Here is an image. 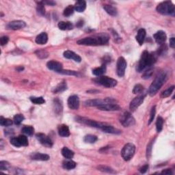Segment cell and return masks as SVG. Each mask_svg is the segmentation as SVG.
Instances as JSON below:
<instances>
[{
  "instance_id": "54",
  "label": "cell",
  "mask_w": 175,
  "mask_h": 175,
  "mask_svg": "<svg viewBox=\"0 0 175 175\" xmlns=\"http://www.w3.org/2000/svg\"><path fill=\"white\" fill-rule=\"evenodd\" d=\"M44 4H47V5H49V6H54L55 4H56V2L53 1H42Z\"/></svg>"
},
{
  "instance_id": "8",
  "label": "cell",
  "mask_w": 175,
  "mask_h": 175,
  "mask_svg": "<svg viewBox=\"0 0 175 175\" xmlns=\"http://www.w3.org/2000/svg\"><path fill=\"white\" fill-rule=\"evenodd\" d=\"M75 120L77 122H79V123L85 124L86 125L92 127H95V128H99L101 129L104 126V123H99V122H97L94 121V120H91L87 118H84V117H81V116H77L75 118Z\"/></svg>"
},
{
  "instance_id": "7",
  "label": "cell",
  "mask_w": 175,
  "mask_h": 175,
  "mask_svg": "<svg viewBox=\"0 0 175 175\" xmlns=\"http://www.w3.org/2000/svg\"><path fill=\"white\" fill-rule=\"evenodd\" d=\"M97 84L106 88H113L117 84V81L114 79L108 77L107 76H100L94 80Z\"/></svg>"
},
{
  "instance_id": "27",
  "label": "cell",
  "mask_w": 175,
  "mask_h": 175,
  "mask_svg": "<svg viewBox=\"0 0 175 175\" xmlns=\"http://www.w3.org/2000/svg\"><path fill=\"white\" fill-rule=\"evenodd\" d=\"M106 71V66L105 64H103L101 67H98V68H95L92 70V74L95 76L100 77L102 76Z\"/></svg>"
},
{
  "instance_id": "4",
  "label": "cell",
  "mask_w": 175,
  "mask_h": 175,
  "mask_svg": "<svg viewBox=\"0 0 175 175\" xmlns=\"http://www.w3.org/2000/svg\"><path fill=\"white\" fill-rule=\"evenodd\" d=\"M158 13L164 15L174 16L175 8L174 4L171 1H163L157 5L156 8Z\"/></svg>"
},
{
  "instance_id": "10",
  "label": "cell",
  "mask_w": 175,
  "mask_h": 175,
  "mask_svg": "<svg viewBox=\"0 0 175 175\" xmlns=\"http://www.w3.org/2000/svg\"><path fill=\"white\" fill-rule=\"evenodd\" d=\"M127 68V61L123 57H120L117 61L116 73L119 77H123Z\"/></svg>"
},
{
  "instance_id": "40",
  "label": "cell",
  "mask_w": 175,
  "mask_h": 175,
  "mask_svg": "<svg viewBox=\"0 0 175 175\" xmlns=\"http://www.w3.org/2000/svg\"><path fill=\"white\" fill-rule=\"evenodd\" d=\"M24 119H25V118H24V116L22 114H16L14 116L13 122L14 123V124L19 125V124H20L21 123H22Z\"/></svg>"
},
{
  "instance_id": "30",
  "label": "cell",
  "mask_w": 175,
  "mask_h": 175,
  "mask_svg": "<svg viewBox=\"0 0 175 175\" xmlns=\"http://www.w3.org/2000/svg\"><path fill=\"white\" fill-rule=\"evenodd\" d=\"M66 89H67L66 83L63 81V82H61V83H60L59 84H57L56 87L54 88L53 92H54V93H59V92H64V91L66 90Z\"/></svg>"
},
{
  "instance_id": "33",
  "label": "cell",
  "mask_w": 175,
  "mask_h": 175,
  "mask_svg": "<svg viewBox=\"0 0 175 175\" xmlns=\"http://www.w3.org/2000/svg\"><path fill=\"white\" fill-rule=\"evenodd\" d=\"M83 141L86 143L93 144L97 141V137L94 135H87L83 138Z\"/></svg>"
},
{
  "instance_id": "28",
  "label": "cell",
  "mask_w": 175,
  "mask_h": 175,
  "mask_svg": "<svg viewBox=\"0 0 175 175\" xmlns=\"http://www.w3.org/2000/svg\"><path fill=\"white\" fill-rule=\"evenodd\" d=\"M62 155L67 159H71L74 156V152L67 147H64L62 149Z\"/></svg>"
},
{
  "instance_id": "45",
  "label": "cell",
  "mask_w": 175,
  "mask_h": 175,
  "mask_svg": "<svg viewBox=\"0 0 175 175\" xmlns=\"http://www.w3.org/2000/svg\"><path fill=\"white\" fill-rule=\"evenodd\" d=\"M155 113H156V106H153L151 109V111H150V118H149V121H148V124H151L152 122L153 121L155 118Z\"/></svg>"
},
{
  "instance_id": "13",
  "label": "cell",
  "mask_w": 175,
  "mask_h": 175,
  "mask_svg": "<svg viewBox=\"0 0 175 175\" xmlns=\"http://www.w3.org/2000/svg\"><path fill=\"white\" fill-rule=\"evenodd\" d=\"M68 106L70 109L75 110L80 107V99L77 95H72L68 99Z\"/></svg>"
},
{
  "instance_id": "21",
  "label": "cell",
  "mask_w": 175,
  "mask_h": 175,
  "mask_svg": "<svg viewBox=\"0 0 175 175\" xmlns=\"http://www.w3.org/2000/svg\"><path fill=\"white\" fill-rule=\"evenodd\" d=\"M101 130L104 132L107 133H112V134H119L121 133V131L118 130L116 128L113 127L111 125H108V124H105L104 126L101 128Z\"/></svg>"
},
{
  "instance_id": "17",
  "label": "cell",
  "mask_w": 175,
  "mask_h": 175,
  "mask_svg": "<svg viewBox=\"0 0 175 175\" xmlns=\"http://www.w3.org/2000/svg\"><path fill=\"white\" fill-rule=\"evenodd\" d=\"M64 57H66L67 59H72L74 61L77 62H80L81 61V57L79 56V55L76 54L73 51H70V50H67V51L64 52Z\"/></svg>"
},
{
  "instance_id": "34",
  "label": "cell",
  "mask_w": 175,
  "mask_h": 175,
  "mask_svg": "<svg viewBox=\"0 0 175 175\" xmlns=\"http://www.w3.org/2000/svg\"><path fill=\"white\" fill-rule=\"evenodd\" d=\"M54 109L55 112H56L57 114H61V112L62 111V105L61 104V102L58 99H55L54 100Z\"/></svg>"
},
{
  "instance_id": "37",
  "label": "cell",
  "mask_w": 175,
  "mask_h": 175,
  "mask_svg": "<svg viewBox=\"0 0 175 175\" xmlns=\"http://www.w3.org/2000/svg\"><path fill=\"white\" fill-rule=\"evenodd\" d=\"M36 10L38 13L40 14V15H44L45 14V4L42 1H39L38 3Z\"/></svg>"
},
{
  "instance_id": "11",
  "label": "cell",
  "mask_w": 175,
  "mask_h": 175,
  "mask_svg": "<svg viewBox=\"0 0 175 175\" xmlns=\"http://www.w3.org/2000/svg\"><path fill=\"white\" fill-rule=\"evenodd\" d=\"M146 95H140L136 97V98L131 101L130 103V105H129V109H130L131 111L134 112L136 109L138 108V107L142 104L144 102V100L145 99Z\"/></svg>"
},
{
  "instance_id": "36",
  "label": "cell",
  "mask_w": 175,
  "mask_h": 175,
  "mask_svg": "<svg viewBox=\"0 0 175 175\" xmlns=\"http://www.w3.org/2000/svg\"><path fill=\"white\" fill-rule=\"evenodd\" d=\"M0 124L3 127H8L13 124V121L9 118H5L3 116L0 118Z\"/></svg>"
},
{
  "instance_id": "52",
  "label": "cell",
  "mask_w": 175,
  "mask_h": 175,
  "mask_svg": "<svg viewBox=\"0 0 175 175\" xmlns=\"http://www.w3.org/2000/svg\"><path fill=\"white\" fill-rule=\"evenodd\" d=\"M170 46L173 49L175 47V38L174 37L171 38L170 39Z\"/></svg>"
},
{
  "instance_id": "19",
  "label": "cell",
  "mask_w": 175,
  "mask_h": 175,
  "mask_svg": "<svg viewBox=\"0 0 175 175\" xmlns=\"http://www.w3.org/2000/svg\"><path fill=\"white\" fill-rule=\"evenodd\" d=\"M58 134L61 137L67 138L70 136V130L66 124H61L58 127Z\"/></svg>"
},
{
  "instance_id": "48",
  "label": "cell",
  "mask_w": 175,
  "mask_h": 175,
  "mask_svg": "<svg viewBox=\"0 0 175 175\" xmlns=\"http://www.w3.org/2000/svg\"><path fill=\"white\" fill-rule=\"evenodd\" d=\"M10 165L8 162L1 161L0 162V170L1 171H8Z\"/></svg>"
},
{
  "instance_id": "46",
  "label": "cell",
  "mask_w": 175,
  "mask_h": 175,
  "mask_svg": "<svg viewBox=\"0 0 175 175\" xmlns=\"http://www.w3.org/2000/svg\"><path fill=\"white\" fill-rule=\"evenodd\" d=\"M98 169H99L100 171H102L104 172H108V173H114V172L112 168H110L107 167V166H99V167H98Z\"/></svg>"
},
{
  "instance_id": "16",
  "label": "cell",
  "mask_w": 175,
  "mask_h": 175,
  "mask_svg": "<svg viewBox=\"0 0 175 175\" xmlns=\"http://www.w3.org/2000/svg\"><path fill=\"white\" fill-rule=\"evenodd\" d=\"M47 67L49 70L54 71L57 72V73H59L60 71L62 70V64L60 62L51 60L48 62L47 63Z\"/></svg>"
},
{
  "instance_id": "9",
  "label": "cell",
  "mask_w": 175,
  "mask_h": 175,
  "mask_svg": "<svg viewBox=\"0 0 175 175\" xmlns=\"http://www.w3.org/2000/svg\"><path fill=\"white\" fill-rule=\"evenodd\" d=\"M120 122H121V123L123 124V126L125 127L133 126L136 123L135 118H134L132 115L128 112H124V113L121 115V118H120Z\"/></svg>"
},
{
  "instance_id": "18",
  "label": "cell",
  "mask_w": 175,
  "mask_h": 175,
  "mask_svg": "<svg viewBox=\"0 0 175 175\" xmlns=\"http://www.w3.org/2000/svg\"><path fill=\"white\" fill-rule=\"evenodd\" d=\"M31 158L33 160H36V161H47L49 159V155L47 154H43L40 153H34L31 155Z\"/></svg>"
},
{
  "instance_id": "20",
  "label": "cell",
  "mask_w": 175,
  "mask_h": 175,
  "mask_svg": "<svg viewBox=\"0 0 175 175\" xmlns=\"http://www.w3.org/2000/svg\"><path fill=\"white\" fill-rule=\"evenodd\" d=\"M146 34H147V32H146V30L144 29H140L138 30L137 36H136V39L137 40L138 42L139 43L140 45H142L144 41Z\"/></svg>"
},
{
  "instance_id": "31",
  "label": "cell",
  "mask_w": 175,
  "mask_h": 175,
  "mask_svg": "<svg viewBox=\"0 0 175 175\" xmlns=\"http://www.w3.org/2000/svg\"><path fill=\"white\" fill-rule=\"evenodd\" d=\"M164 126V119L162 116H158L156 121V129L158 133L161 132Z\"/></svg>"
},
{
  "instance_id": "12",
  "label": "cell",
  "mask_w": 175,
  "mask_h": 175,
  "mask_svg": "<svg viewBox=\"0 0 175 175\" xmlns=\"http://www.w3.org/2000/svg\"><path fill=\"white\" fill-rule=\"evenodd\" d=\"M37 140L43 146L47 147H51L53 146V142L49 136H47L44 133H38L36 136Z\"/></svg>"
},
{
  "instance_id": "44",
  "label": "cell",
  "mask_w": 175,
  "mask_h": 175,
  "mask_svg": "<svg viewBox=\"0 0 175 175\" xmlns=\"http://www.w3.org/2000/svg\"><path fill=\"white\" fill-rule=\"evenodd\" d=\"M144 90V87L141 84H137L134 86L133 89V94H140Z\"/></svg>"
},
{
  "instance_id": "29",
  "label": "cell",
  "mask_w": 175,
  "mask_h": 175,
  "mask_svg": "<svg viewBox=\"0 0 175 175\" xmlns=\"http://www.w3.org/2000/svg\"><path fill=\"white\" fill-rule=\"evenodd\" d=\"M77 164L75 162L72 161V160H65L62 163V167L63 168L66 170H72L74 169L76 167Z\"/></svg>"
},
{
  "instance_id": "26",
  "label": "cell",
  "mask_w": 175,
  "mask_h": 175,
  "mask_svg": "<svg viewBox=\"0 0 175 175\" xmlns=\"http://www.w3.org/2000/svg\"><path fill=\"white\" fill-rule=\"evenodd\" d=\"M105 102L104 100L101 99H94V100H88L85 102V105L87 106L90 107H99V105H102Z\"/></svg>"
},
{
  "instance_id": "41",
  "label": "cell",
  "mask_w": 175,
  "mask_h": 175,
  "mask_svg": "<svg viewBox=\"0 0 175 175\" xmlns=\"http://www.w3.org/2000/svg\"><path fill=\"white\" fill-rule=\"evenodd\" d=\"M18 138L21 146H23V147H27V146L28 145V140L25 136L20 135L18 137Z\"/></svg>"
},
{
  "instance_id": "15",
  "label": "cell",
  "mask_w": 175,
  "mask_h": 175,
  "mask_svg": "<svg viewBox=\"0 0 175 175\" xmlns=\"http://www.w3.org/2000/svg\"><path fill=\"white\" fill-rule=\"evenodd\" d=\"M153 37H154L155 42L159 45L164 44L167 38L166 33L164 31H158L153 35Z\"/></svg>"
},
{
  "instance_id": "50",
  "label": "cell",
  "mask_w": 175,
  "mask_h": 175,
  "mask_svg": "<svg viewBox=\"0 0 175 175\" xmlns=\"http://www.w3.org/2000/svg\"><path fill=\"white\" fill-rule=\"evenodd\" d=\"M37 56L38 57H41V58H45L48 56V54L45 51H38L37 52Z\"/></svg>"
},
{
  "instance_id": "2",
  "label": "cell",
  "mask_w": 175,
  "mask_h": 175,
  "mask_svg": "<svg viewBox=\"0 0 175 175\" xmlns=\"http://www.w3.org/2000/svg\"><path fill=\"white\" fill-rule=\"evenodd\" d=\"M109 41V37L107 36H97L94 37H88L79 40L77 43L80 45L86 46H99L107 44Z\"/></svg>"
},
{
  "instance_id": "3",
  "label": "cell",
  "mask_w": 175,
  "mask_h": 175,
  "mask_svg": "<svg viewBox=\"0 0 175 175\" xmlns=\"http://www.w3.org/2000/svg\"><path fill=\"white\" fill-rule=\"evenodd\" d=\"M167 80V74L165 72H162L159 75L156 77L155 80L150 86L149 89H148V94L150 96L155 95L157 93L158 91L160 90V88L162 87V86L164 84Z\"/></svg>"
},
{
  "instance_id": "47",
  "label": "cell",
  "mask_w": 175,
  "mask_h": 175,
  "mask_svg": "<svg viewBox=\"0 0 175 175\" xmlns=\"http://www.w3.org/2000/svg\"><path fill=\"white\" fill-rule=\"evenodd\" d=\"M10 144H12L13 146L16 147H22L21 144L20 142H19L18 138H12L10 140Z\"/></svg>"
},
{
  "instance_id": "5",
  "label": "cell",
  "mask_w": 175,
  "mask_h": 175,
  "mask_svg": "<svg viewBox=\"0 0 175 175\" xmlns=\"http://www.w3.org/2000/svg\"><path fill=\"white\" fill-rule=\"evenodd\" d=\"M105 102L102 105L97 107L101 110L104 111H117L121 109L118 104H115V100L111 98H106L104 99Z\"/></svg>"
},
{
  "instance_id": "35",
  "label": "cell",
  "mask_w": 175,
  "mask_h": 175,
  "mask_svg": "<svg viewBox=\"0 0 175 175\" xmlns=\"http://www.w3.org/2000/svg\"><path fill=\"white\" fill-rule=\"evenodd\" d=\"M22 132L28 136H32L34 133V129L32 126H25L22 129Z\"/></svg>"
},
{
  "instance_id": "22",
  "label": "cell",
  "mask_w": 175,
  "mask_h": 175,
  "mask_svg": "<svg viewBox=\"0 0 175 175\" xmlns=\"http://www.w3.org/2000/svg\"><path fill=\"white\" fill-rule=\"evenodd\" d=\"M48 40V36L47 33L42 32L39 35H38L36 38V42L38 45H45L46 44Z\"/></svg>"
},
{
  "instance_id": "14",
  "label": "cell",
  "mask_w": 175,
  "mask_h": 175,
  "mask_svg": "<svg viewBox=\"0 0 175 175\" xmlns=\"http://www.w3.org/2000/svg\"><path fill=\"white\" fill-rule=\"evenodd\" d=\"M25 26H26L25 23L24 22V21L20 20L13 21L8 24V28L13 30H20V29L25 28Z\"/></svg>"
},
{
  "instance_id": "24",
  "label": "cell",
  "mask_w": 175,
  "mask_h": 175,
  "mask_svg": "<svg viewBox=\"0 0 175 175\" xmlns=\"http://www.w3.org/2000/svg\"><path fill=\"white\" fill-rule=\"evenodd\" d=\"M74 8H75V10L78 12V13H82L85 10L86 8V2L83 0L77 1L74 6Z\"/></svg>"
},
{
  "instance_id": "32",
  "label": "cell",
  "mask_w": 175,
  "mask_h": 175,
  "mask_svg": "<svg viewBox=\"0 0 175 175\" xmlns=\"http://www.w3.org/2000/svg\"><path fill=\"white\" fill-rule=\"evenodd\" d=\"M74 10H75V8H74V6L73 5H69L66 7V8L64 9V10L63 12V14L64 16H71V14H73L74 13Z\"/></svg>"
},
{
  "instance_id": "23",
  "label": "cell",
  "mask_w": 175,
  "mask_h": 175,
  "mask_svg": "<svg viewBox=\"0 0 175 175\" xmlns=\"http://www.w3.org/2000/svg\"><path fill=\"white\" fill-rule=\"evenodd\" d=\"M58 28L61 30H71L73 28V25L69 21H60L57 24Z\"/></svg>"
},
{
  "instance_id": "43",
  "label": "cell",
  "mask_w": 175,
  "mask_h": 175,
  "mask_svg": "<svg viewBox=\"0 0 175 175\" xmlns=\"http://www.w3.org/2000/svg\"><path fill=\"white\" fill-rule=\"evenodd\" d=\"M59 73L63 74V75H74V76H77L78 73L76 71H70V70H61L59 72Z\"/></svg>"
},
{
  "instance_id": "39",
  "label": "cell",
  "mask_w": 175,
  "mask_h": 175,
  "mask_svg": "<svg viewBox=\"0 0 175 175\" xmlns=\"http://www.w3.org/2000/svg\"><path fill=\"white\" fill-rule=\"evenodd\" d=\"M174 86H171V87L168 88L166 90H164V92H162V97L166 98V97H170V95L172 94V92L174 91Z\"/></svg>"
},
{
  "instance_id": "55",
  "label": "cell",
  "mask_w": 175,
  "mask_h": 175,
  "mask_svg": "<svg viewBox=\"0 0 175 175\" xmlns=\"http://www.w3.org/2000/svg\"><path fill=\"white\" fill-rule=\"evenodd\" d=\"M24 69L23 67L21 66V67H18V68H16V70H17L18 71H22Z\"/></svg>"
},
{
  "instance_id": "49",
  "label": "cell",
  "mask_w": 175,
  "mask_h": 175,
  "mask_svg": "<svg viewBox=\"0 0 175 175\" xmlns=\"http://www.w3.org/2000/svg\"><path fill=\"white\" fill-rule=\"evenodd\" d=\"M8 41H9V38L8 36H2L1 38H0V43H1V46H4V45H6L7 43L8 42Z\"/></svg>"
},
{
  "instance_id": "25",
  "label": "cell",
  "mask_w": 175,
  "mask_h": 175,
  "mask_svg": "<svg viewBox=\"0 0 175 175\" xmlns=\"http://www.w3.org/2000/svg\"><path fill=\"white\" fill-rule=\"evenodd\" d=\"M104 8L105 10V12L107 14H109V15L111 16H116L117 14H118V11H117V9L115 8L114 6H112V5H108L105 4L104 6Z\"/></svg>"
},
{
  "instance_id": "6",
  "label": "cell",
  "mask_w": 175,
  "mask_h": 175,
  "mask_svg": "<svg viewBox=\"0 0 175 175\" xmlns=\"http://www.w3.org/2000/svg\"><path fill=\"white\" fill-rule=\"evenodd\" d=\"M136 152V147L133 144L128 143L124 146L121 151L122 157L124 161H129L133 157Z\"/></svg>"
},
{
  "instance_id": "38",
  "label": "cell",
  "mask_w": 175,
  "mask_h": 175,
  "mask_svg": "<svg viewBox=\"0 0 175 175\" xmlns=\"http://www.w3.org/2000/svg\"><path fill=\"white\" fill-rule=\"evenodd\" d=\"M30 101H32L33 104H36V105H41L45 104V101L43 99L42 97H30Z\"/></svg>"
},
{
  "instance_id": "53",
  "label": "cell",
  "mask_w": 175,
  "mask_h": 175,
  "mask_svg": "<svg viewBox=\"0 0 175 175\" xmlns=\"http://www.w3.org/2000/svg\"><path fill=\"white\" fill-rule=\"evenodd\" d=\"M162 174H172V172L171 169H166L162 171Z\"/></svg>"
},
{
  "instance_id": "1",
  "label": "cell",
  "mask_w": 175,
  "mask_h": 175,
  "mask_svg": "<svg viewBox=\"0 0 175 175\" xmlns=\"http://www.w3.org/2000/svg\"><path fill=\"white\" fill-rule=\"evenodd\" d=\"M156 60L157 57L155 54H149L147 51H144L137 66V71L140 73L144 69L150 68Z\"/></svg>"
},
{
  "instance_id": "42",
  "label": "cell",
  "mask_w": 175,
  "mask_h": 175,
  "mask_svg": "<svg viewBox=\"0 0 175 175\" xmlns=\"http://www.w3.org/2000/svg\"><path fill=\"white\" fill-rule=\"evenodd\" d=\"M153 72H154V71H153V69L150 68H150H148V70L144 72V73L143 74L142 78L144 79V80H147V79L150 78V77L152 76Z\"/></svg>"
},
{
  "instance_id": "51",
  "label": "cell",
  "mask_w": 175,
  "mask_h": 175,
  "mask_svg": "<svg viewBox=\"0 0 175 175\" xmlns=\"http://www.w3.org/2000/svg\"><path fill=\"white\" fill-rule=\"evenodd\" d=\"M148 164H146L144 165V166H143L140 169V172H141V173H145V172H147V171H148Z\"/></svg>"
}]
</instances>
